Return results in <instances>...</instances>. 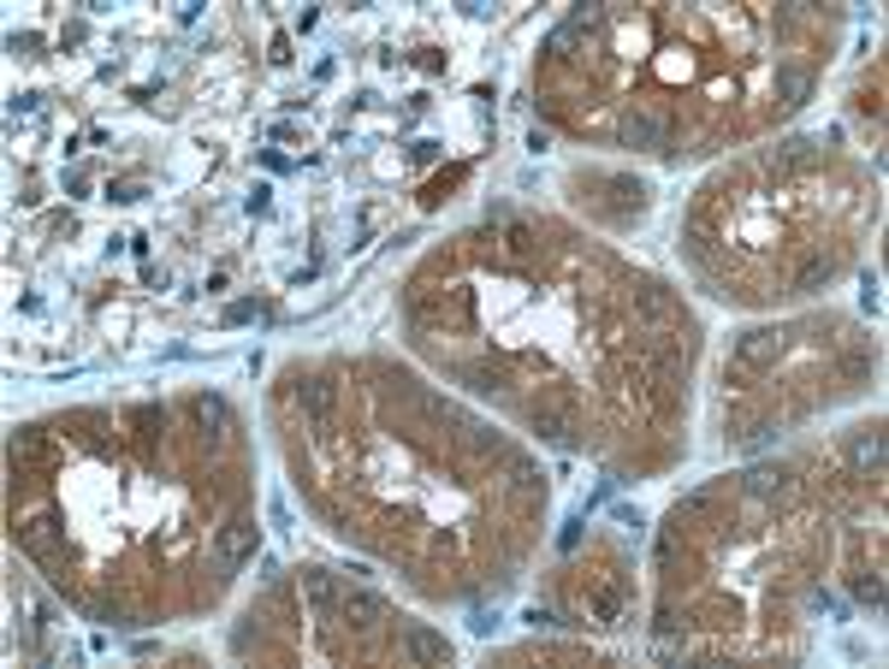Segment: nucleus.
Listing matches in <instances>:
<instances>
[{"mask_svg":"<svg viewBox=\"0 0 889 669\" xmlns=\"http://www.w3.org/2000/svg\"><path fill=\"white\" fill-rule=\"evenodd\" d=\"M403 651H409L416 663H451V640L433 634L427 622H409V628H403Z\"/></svg>","mask_w":889,"mask_h":669,"instance_id":"obj_3","label":"nucleus"},{"mask_svg":"<svg viewBox=\"0 0 889 669\" xmlns=\"http://www.w3.org/2000/svg\"><path fill=\"white\" fill-rule=\"evenodd\" d=\"M249 552H255V522L237 516L226 534H219V563H226V569H237V563H244Z\"/></svg>","mask_w":889,"mask_h":669,"instance_id":"obj_5","label":"nucleus"},{"mask_svg":"<svg viewBox=\"0 0 889 669\" xmlns=\"http://www.w3.org/2000/svg\"><path fill=\"white\" fill-rule=\"evenodd\" d=\"M338 622H350V628H374V622H391V605H386V598L380 593H338Z\"/></svg>","mask_w":889,"mask_h":669,"instance_id":"obj_1","label":"nucleus"},{"mask_svg":"<svg viewBox=\"0 0 889 669\" xmlns=\"http://www.w3.org/2000/svg\"><path fill=\"white\" fill-rule=\"evenodd\" d=\"M297 587H303V598H309L315 610H327V616L338 610V593H345L327 569H320V563H303V569H297Z\"/></svg>","mask_w":889,"mask_h":669,"instance_id":"obj_4","label":"nucleus"},{"mask_svg":"<svg viewBox=\"0 0 889 669\" xmlns=\"http://www.w3.org/2000/svg\"><path fill=\"white\" fill-rule=\"evenodd\" d=\"M772 90H777V107L789 113V107H807V101H813L818 78L807 72V65H777V83H772Z\"/></svg>","mask_w":889,"mask_h":669,"instance_id":"obj_2","label":"nucleus"}]
</instances>
